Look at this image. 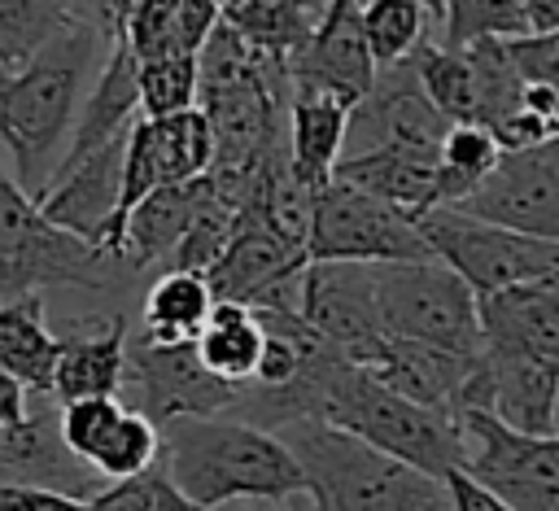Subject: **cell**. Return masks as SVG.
Segmentation results:
<instances>
[{"label": "cell", "instance_id": "25", "mask_svg": "<svg viewBox=\"0 0 559 511\" xmlns=\"http://www.w3.org/2000/svg\"><path fill=\"white\" fill-rule=\"evenodd\" d=\"M57 332L48 328L44 293L0 301V371H9L26 393H52Z\"/></svg>", "mask_w": 559, "mask_h": 511}, {"label": "cell", "instance_id": "33", "mask_svg": "<svg viewBox=\"0 0 559 511\" xmlns=\"http://www.w3.org/2000/svg\"><path fill=\"white\" fill-rule=\"evenodd\" d=\"M231 231H236V210L223 205V201L214 197L210 179L201 175V179H197V205H192L188 231H183V240L175 245L166 271H197V275H205V271L218 262V253L227 249Z\"/></svg>", "mask_w": 559, "mask_h": 511}, {"label": "cell", "instance_id": "5", "mask_svg": "<svg viewBox=\"0 0 559 511\" xmlns=\"http://www.w3.org/2000/svg\"><path fill=\"white\" fill-rule=\"evenodd\" d=\"M122 266L96 245L52 227L35 197L0 170V301L44 288H114Z\"/></svg>", "mask_w": 559, "mask_h": 511}, {"label": "cell", "instance_id": "49", "mask_svg": "<svg viewBox=\"0 0 559 511\" xmlns=\"http://www.w3.org/2000/svg\"><path fill=\"white\" fill-rule=\"evenodd\" d=\"M550 432L559 437V393H555V411H550Z\"/></svg>", "mask_w": 559, "mask_h": 511}, {"label": "cell", "instance_id": "6", "mask_svg": "<svg viewBox=\"0 0 559 511\" xmlns=\"http://www.w3.org/2000/svg\"><path fill=\"white\" fill-rule=\"evenodd\" d=\"M371 301L384 336L432 345L445 354L480 349L476 293L437 258L371 262Z\"/></svg>", "mask_w": 559, "mask_h": 511}, {"label": "cell", "instance_id": "12", "mask_svg": "<svg viewBox=\"0 0 559 511\" xmlns=\"http://www.w3.org/2000/svg\"><path fill=\"white\" fill-rule=\"evenodd\" d=\"M135 389V411L162 428L170 419L188 415H227L240 402L236 384H223L210 376L192 349V341L179 345H157L144 336L127 332V380Z\"/></svg>", "mask_w": 559, "mask_h": 511}, {"label": "cell", "instance_id": "37", "mask_svg": "<svg viewBox=\"0 0 559 511\" xmlns=\"http://www.w3.org/2000/svg\"><path fill=\"white\" fill-rule=\"evenodd\" d=\"M489 135H493L498 153H533V148L559 140V122L520 100L511 114H502V118L489 127Z\"/></svg>", "mask_w": 559, "mask_h": 511}, {"label": "cell", "instance_id": "36", "mask_svg": "<svg viewBox=\"0 0 559 511\" xmlns=\"http://www.w3.org/2000/svg\"><path fill=\"white\" fill-rule=\"evenodd\" d=\"M528 35L520 0H445L441 17V44L467 48L476 39H515Z\"/></svg>", "mask_w": 559, "mask_h": 511}, {"label": "cell", "instance_id": "48", "mask_svg": "<svg viewBox=\"0 0 559 511\" xmlns=\"http://www.w3.org/2000/svg\"><path fill=\"white\" fill-rule=\"evenodd\" d=\"M284 511H314V507L306 494H293V498H284Z\"/></svg>", "mask_w": 559, "mask_h": 511}, {"label": "cell", "instance_id": "32", "mask_svg": "<svg viewBox=\"0 0 559 511\" xmlns=\"http://www.w3.org/2000/svg\"><path fill=\"white\" fill-rule=\"evenodd\" d=\"M498 162V144L485 127L476 122H450L441 153H437V183H441V205H459Z\"/></svg>", "mask_w": 559, "mask_h": 511}, {"label": "cell", "instance_id": "35", "mask_svg": "<svg viewBox=\"0 0 559 511\" xmlns=\"http://www.w3.org/2000/svg\"><path fill=\"white\" fill-rule=\"evenodd\" d=\"M66 17V0H0V79L13 74Z\"/></svg>", "mask_w": 559, "mask_h": 511}, {"label": "cell", "instance_id": "26", "mask_svg": "<svg viewBox=\"0 0 559 511\" xmlns=\"http://www.w3.org/2000/svg\"><path fill=\"white\" fill-rule=\"evenodd\" d=\"M214 306V293L205 284V275L197 271H162L140 306V332L144 341L157 345H179V341H197V332L205 328Z\"/></svg>", "mask_w": 559, "mask_h": 511}, {"label": "cell", "instance_id": "51", "mask_svg": "<svg viewBox=\"0 0 559 511\" xmlns=\"http://www.w3.org/2000/svg\"><path fill=\"white\" fill-rule=\"evenodd\" d=\"M4 437H9V428H4V424H0V445H4Z\"/></svg>", "mask_w": 559, "mask_h": 511}, {"label": "cell", "instance_id": "23", "mask_svg": "<svg viewBox=\"0 0 559 511\" xmlns=\"http://www.w3.org/2000/svg\"><path fill=\"white\" fill-rule=\"evenodd\" d=\"M332 179L393 205L411 223H419L428 210L441 205L437 162H411L397 153H358V157H341L332 166Z\"/></svg>", "mask_w": 559, "mask_h": 511}, {"label": "cell", "instance_id": "38", "mask_svg": "<svg viewBox=\"0 0 559 511\" xmlns=\"http://www.w3.org/2000/svg\"><path fill=\"white\" fill-rule=\"evenodd\" d=\"M157 485H162V472H157V463H153V467L140 472V476L100 485L83 507H87V511H157Z\"/></svg>", "mask_w": 559, "mask_h": 511}, {"label": "cell", "instance_id": "16", "mask_svg": "<svg viewBox=\"0 0 559 511\" xmlns=\"http://www.w3.org/2000/svg\"><path fill=\"white\" fill-rule=\"evenodd\" d=\"M122 148H127V135H118V140L100 144L96 153L79 157L74 166L57 170L52 183L44 188V197L35 201L39 214L52 227H61V231H70V236H79V240H87V245L100 249V240H105V231L114 223V210H118Z\"/></svg>", "mask_w": 559, "mask_h": 511}, {"label": "cell", "instance_id": "8", "mask_svg": "<svg viewBox=\"0 0 559 511\" xmlns=\"http://www.w3.org/2000/svg\"><path fill=\"white\" fill-rule=\"evenodd\" d=\"M463 472L489 485L511 511H559V437H528L485 411H459Z\"/></svg>", "mask_w": 559, "mask_h": 511}, {"label": "cell", "instance_id": "20", "mask_svg": "<svg viewBox=\"0 0 559 511\" xmlns=\"http://www.w3.org/2000/svg\"><path fill=\"white\" fill-rule=\"evenodd\" d=\"M306 266L301 253H293L280 236H271L253 214H236V231L218 262L205 271V284L214 301H240L253 306L266 293H275L284 280H293Z\"/></svg>", "mask_w": 559, "mask_h": 511}, {"label": "cell", "instance_id": "19", "mask_svg": "<svg viewBox=\"0 0 559 511\" xmlns=\"http://www.w3.org/2000/svg\"><path fill=\"white\" fill-rule=\"evenodd\" d=\"M140 118V87H135V57L122 39H114L100 57V70L92 79V87L83 92L79 100V114H74V127H70V140H66V153L57 162V170L74 166L79 157L96 153L100 144L127 135V127ZM52 170V175H57ZM52 183V179H48Z\"/></svg>", "mask_w": 559, "mask_h": 511}, {"label": "cell", "instance_id": "50", "mask_svg": "<svg viewBox=\"0 0 559 511\" xmlns=\"http://www.w3.org/2000/svg\"><path fill=\"white\" fill-rule=\"evenodd\" d=\"M297 4H306V9H319V13H323V4H328V0H297Z\"/></svg>", "mask_w": 559, "mask_h": 511}, {"label": "cell", "instance_id": "21", "mask_svg": "<svg viewBox=\"0 0 559 511\" xmlns=\"http://www.w3.org/2000/svg\"><path fill=\"white\" fill-rule=\"evenodd\" d=\"M127 314L114 310L105 323L74 328L57 336V367H52V397H118L127 380Z\"/></svg>", "mask_w": 559, "mask_h": 511}, {"label": "cell", "instance_id": "47", "mask_svg": "<svg viewBox=\"0 0 559 511\" xmlns=\"http://www.w3.org/2000/svg\"><path fill=\"white\" fill-rule=\"evenodd\" d=\"M419 4H424V13H428L432 22H441V17H445V0H419Z\"/></svg>", "mask_w": 559, "mask_h": 511}, {"label": "cell", "instance_id": "31", "mask_svg": "<svg viewBox=\"0 0 559 511\" xmlns=\"http://www.w3.org/2000/svg\"><path fill=\"white\" fill-rule=\"evenodd\" d=\"M144 122H148V140H153L166 183H188L210 170L214 140H210V122L201 118V109H183L170 118H144Z\"/></svg>", "mask_w": 559, "mask_h": 511}, {"label": "cell", "instance_id": "45", "mask_svg": "<svg viewBox=\"0 0 559 511\" xmlns=\"http://www.w3.org/2000/svg\"><path fill=\"white\" fill-rule=\"evenodd\" d=\"M218 511H284V502H262V498H245V502H227Z\"/></svg>", "mask_w": 559, "mask_h": 511}, {"label": "cell", "instance_id": "10", "mask_svg": "<svg viewBox=\"0 0 559 511\" xmlns=\"http://www.w3.org/2000/svg\"><path fill=\"white\" fill-rule=\"evenodd\" d=\"M445 131H450V122L424 96V87L415 79V66L406 57L389 70H376L371 92L349 109L341 157L397 153V157H411V162H437Z\"/></svg>", "mask_w": 559, "mask_h": 511}, {"label": "cell", "instance_id": "1", "mask_svg": "<svg viewBox=\"0 0 559 511\" xmlns=\"http://www.w3.org/2000/svg\"><path fill=\"white\" fill-rule=\"evenodd\" d=\"M114 39H105L92 22L66 17L13 74L0 79V140L17 166V188L26 197H44L79 100L83 83L96 66V52H105Z\"/></svg>", "mask_w": 559, "mask_h": 511}, {"label": "cell", "instance_id": "4", "mask_svg": "<svg viewBox=\"0 0 559 511\" xmlns=\"http://www.w3.org/2000/svg\"><path fill=\"white\" fill-rule=\"evenodd\" d=\"M314 419H323V424L384 450L389 459H397L424 476H437V480L463 463V437H459L454 415L428 411V406L384 389L362 367H354L345 354L323 376Z\"/></svg>", "mask_w": 559, "mask_h": 511}, {"label": "cell", "instance_id": "46", "mask_svg": "<svg viewBox=\"0 0 559 511\" xmlns=\"http://www.w3.org/2000/svg\"><path fill=\"white\" fill-rule=\"evenodd\" d=\"M362 0H328L323 4V17H336V13H349V9H358Z\"/></svg>", "mask_w": 559, "mask_h": 511}, {"label": "cell", "instance_id": "27", "mask_svg": "<svg viewBox=\"0 0 559 511\" xmlns=\"http://www.w3.org/2000/svg\"><path fill=\"white\" fill-rule=\"evenodd\" d=\"M223 22L249 48H258V52H266V57L288 66L310 44V35L323 22V13L306 9L297 0H223Z\"/></svg>", "mask_w": 559, "mask_h": 511}, {"label": "cell", "instance_id": "13", "mask_svg": "<svg viewBox=\"0 0 559 511\" xmlns=\"http://www.w3.org/2000/svg\"><path fill=\"white\" fill-rule=\"evenodd\" d=\"M57 432H61V445L105 485L140 476L157 463V428L135 406H122L118 397L61 402Z\"/></svg>", "mask_w": 559, "mask_h": 511}, {"label": "cell", "instance_id": "28", "mask_svg": "<svg viewBox=\"0 0 559 511\" xmlns=\"http://www.w3.org/2000/svg\"><path fill=\"white\" fill-rule=\"evenodd\" d=\"M192 349H197V358L210 376H218L223 384L245 389L253 380V363H258V349H262V328H258L249 306L214 301L205 328L192 341Z\"/></svg>", "mask_w": 559, "mask_h": 511}, {"label": "cell", "instance_id": "11", "mask_svg": "<svg viewBox=\"0 0 559 511\" xmlns=\"http://www.w3.org/2000/svg\"><path fill=\"white\" fill-rule=\"evenodd\" d=\"M450 210L559 245V140L533 153H498L493 170Z\"/></svg>", "mask_w": 559, "mask_h": 511}, {"label": "cell", "instance_id": "9", "mask_svg": "<svg viewBox=\"0 0 559 511\" xmlns=\"http://www.w3.org/2000/svg\"><path fill=\"white\" fill-rule=\"evenodd\" d=\"M411 258H432L419 236V223L336 179H328L314 192L306 262H411Z\"/></svg>", "mask_w": 559, "mask_h": 511}, {"label": "cell", "instance_id": "18", "mask_svg": "<svg viewBox=\"0 0 559 511\" xmlns=\"http://www.w3.org/2000/svg\"><path fill=\"white\" fill-rule=\"evenodd\" d=\"M480 341L507 345L559 367V271L476 297Z\"/></svg>", "mask_w": 559, "mask_h": 511}, {"label": "cell", "instance_id": "30", "mask_svg": "<svg viewBox=\"0 0 559 511\" xmlns=\"http://www.w3.org/2000/svg\"><path fill=\"white\" fill-rule=\"evenodd\" d=\"M428 22L432 17L424 13L419 0H362L358 4V26H362L376 70L406 61L428 39Z\"/></svg>", "mask_w": 559, "mask_h": 511}, {"label": "cell", "instance_id": "34", "mask_svg": "<svg viewBox=\"0 0 559 511\" xmlns=\"http://www.w3.org/2000/svg\"><path fill=\"white\" fill-rule=\"evenodd\" d=\"M135 87H140V118H170L197 109V57L166 52L153 61H135Z\"/></svg>", "mask_w": 559, "mask_h": 511}, {"label": "cell", "instance_id": "22", "mask_svg": "<svg viewBox=\"0 0 559 511\" xmlns=\"http://www.w3.org/2000/svg\"><path fill=\"white\" fill-rule=\"evenodd\" d=\"M192 205H197V179L188 183H166V188H153L144 201H135L109 245V258L127 271V275H140L148 266H162L170 262L175 245L183 240L188 231V218H192ZM166 271V266H162Z\"/></svg>", "mask_w": 559, "mask_h": 511}, {"label": "cell", "instance_id": "39", "mask_svg": "<svg viewBox=\"0 0 559 511\" xmlns=\"http://www.w3.org/2000/svg\"><path fill=\"white\" fill-rule=\"evenodd\" d=\"M223 22V0H179L175 4V39L179 52H192L205 44V35Z\"/></svg>", "mask_w": 559, "mask_h": 511}, {"label": "cell", "instance_id": "3", "mask_svg": "<svg viewBox=\"0 0 559 511\" xmlns=\"http://www.w3.org/2000/svg\"><path fill=\"white\" fill-rule=\"evenodd\" d=\"M275 437L297 459L314 511H450L437 476H424L323 419H293L275 428Z\"/></svg>", "mask_w": 559, "mask_h": 511}, {"label": "cell", "instance_id": "43", "mask_svg": "<svg viewBox=\"0 0 559 511\" xmlns=\"http://www.w3.org/2000/svg\"><path fill=\"white\" fill-rule=\"evenodd\" d=\"M528 35H559V0H520Z\"/></svg>", "mask_w": 559, "mask_h": 511}, {"label": "cell", "instance_id": "29", "mask_svg": "<svg viewBox=\"0 0 559 511\" xmlns=\"http://www.w3.org/2000/svg\"><path fill=\"white\" fill-rule=\"evenodd\" d=\"M411 66H415L424 96L441 109L445 122H476V79H472V61L463 48L424 39L411 52Z\"/></svg>", "mask_w": 559, "mask_h": 511}, {"label": "cell", "instance_id": "7", "mask_svg": "<svg viewBox=\"0 0 559 511\" xmlns=\"http://www.w3.org/2000/svg\"><path fill=\"white\" fill-rule=\"evenodd\" d=\"M419 236H424L428 253L437 262H445L476 297H489V293H502L511 284L559 271V245L480 223V218L459 214L450 205L428 210L419 218Z\"/></svg>", "mask_w": 559, "mask_h": 511}, {"label": "cell", "instance_id": "44", "mask_svg": "<svg viewBox=\"0 0 559 511\" xmlns=\"http://www.w3.org/2000/svg\"><path fill=\"white\" fill-rule=\"evenodd\" d=\"M157 511H210V507H197L192 498H183L179 489H170L166 476H162V485H157Z\"/></svg>", "mask_w": 559, "mask_h": 511}, {"label": "cell", "instance_id": "24", "mask_svg": "<svg viewBox=\"0 0 559 511\" xmlns=\"http://www.w3.org/2000/svg\"><path fill=\"white\" fill-rule=\"evenodd\" d=\"M349 105L319 96V92H293L288 96V166L306 188H323L332 179V166L341 162Z\"/></svg>", "mask_w": 559, "mask_h": 511}, {"label": "cell", "instance_id": "15", "mask_svg": "<svg viewBox=\"0 0 559 511\" xmlns=\"http://www.w3.org/2000/svg\"><path fill=\"white\" fill-rule=\"evenodd\" d=\"M297 314L345 358L384 336L371 301V262H306L297 288Z\"/></svg>", "mask_w": 559, "mask_h": 511}, {"label": "cell", "instance_id": "17", "mask_svg": "<svg viewBox=\"0 0 559 511\" xmlns=\"http://www.w3.org/2000/svg\"><path fill=\"white\" fill-rule=\"evenodd\" d=\"M376 83V61L367 52L358 9L323 17L310 35V44L288 61V87L293 92H319L341 105H358Z\"/></svg>", "mask_w": 559, "mask_h": 511}, {"label": "cell", "instance_id": "41", "mask_svg": "<svg viewBox=\"0 0 559 511\" xmlns=\"http://www.w3.org/2000/svg\"><path fill=\"white\" fill-rule=\"evenodd\" d=\"M0 511H87L79 498L35 485H0Z\"/></svg>", "mask_w": 559, "mask_h": 511}, {"label": "cell", "instance_id": "40", "mask_svg": "<svg viewBox=\"0 0 559 511\" xmlns=\"http://www.w3.org/2000/svg\"><path fill=\"white\" fill-rule=\"evenodd\" d=\"M441 489H445L450 511H511L489 485H480V480L467 476L463 467H450V472L441 476Z\"/></svg>", "mask_w": 559, "mask_h": 511}, {"label": "cell", "instance_id": "42", "mask_svg": "<svg viewBox=\"0 0 559 511\" xmlns=\"http://www.w3.org/2000/svg\"><path fill=\"white\" fill-rule=\"evenodd\" d=\"M26 402H31V393L9 371H0V424L4 428H17L26 419Z\"/></svg>", "mask_w": 559, "mask_h": 511}, {"label": "cell", "instance_id": "14", "mask_svg": "<svg viewBox=\"0 0 559 511\" xmlns=\"http://www.w3.org/2000/svg\"><path fill=\"white\" fill-rule=\"evenodd\" d=\"M349 363L362 367L384 389H393V393H402V397H411L428 411H441V415L459 419V402H463L476 354H445V349H432V345L376 336V341L358 345L349 354Z\"/></svg>", "mask_w": 559, "mask_h": 511}, {"label": "cell", "instance_id": "2", "mask_svg": "<svg viewBox=\"0 0 559 511\" xmlns=\"http://www.w3.org/2000/svg\"><path fill=\"white\" fill-rule=\"evenodd\" d=\"M157 472L197 507H227L245 498L284 502L306 494L288 445L231 415H188L157 428Z\"/></svg>", "mask_w": 559, "mask_h": 511}]
</instances>
